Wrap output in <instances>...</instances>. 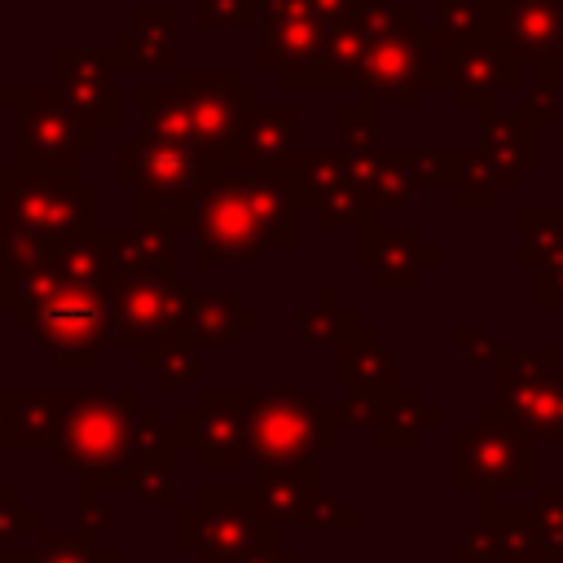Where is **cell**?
Instances as JSON below:
<instances>
[{
    "mask_svg": "<svg viewBox=\"0 0 563 563\" xmlns=\"http://www.w3.org/2000/svg\"><path fill=\"white\" fill-rule=\"evenodd\" d=\"M18 325L31 330L62 369H92L114 325V286L62 282L40 299L18 303Z\"/></svg>",
    "mask_w": 563,
    "mask_h": 563,
    "instance_id": "5",
    "label": "cell"
},
{
    "mask_svg": "<svg viewBox=\"0 0 563 563\" xmlns=\"http://www.w3.org/2000/svg\"><path fill=\"white\" fill-rule=\"evenodd\" d=\"M176 88L189 101V114H194L202 154L220 172H229L242 132L251 128V119L264 106L260 101V88L255 84H242L238 66H180L176 70Z\"/></svg>",
    "mask_w": 563,
    "mask_h": 563,
    "instance_id": "7",
    "label": "cell"
},
{
    "mask_svg": "<svg viewBox=\"0 0 563 563\" xmlns=\"http://www.w3.org/2000/svg\"><path fill=\"white\" fill-rule=\"evenodd\" d=\"M141 409L136 387H75L62 431H57V466L75 475H110L128 466L132 418Z\"/></svg>",
    "mask_w": 563,
    "mask_h": 563,
    "instance_id": "6",
    "label": "cell"
},
{
    "mask_svg": "<svg viewBox=\"0 0 563 563\" xmlns=\"http://www.w3.org/2000/svg\"><path fill=\"white\" fill-rule=\"evenodd\" d=\"M180 440L194 449L202 471L251 466L246 449V387H202L194 405L176 413Z\"/></svg>",
    "mask_w": 563,
    "mask_h": 563,
    "instance_id": "12",
    "label": "cell"
},
{
    "mask_svg": "<svg viewBox=\"0 0 563 563\" xmlns=\"http://www.w3.org/2000/svg\"><path fill=\"white\" fill-rule=\"evenodd\" d=\"M0 264H13L44 242L101 229V198L97 189L79 185V172H26L9 163L0 167Z\"/></svg>",
    "mask_w": 563,
    "mask_h": 563,
    "instance_id": "1",
    "label": "cell"
},
{
    "mask_svg": "<svg viewBox=\"0 0 563 563\" xmlns=\"http://www.w3.org/2000/svg\"><path fill=\"white\" fill-rule=\"evenodd\" d=\"M136 110H141V128L198 145V128H194V114H189V101H185L180 88L141 84V88H136Z\"/></svg>",
    "mask_w": 563,
    "mask_h": 563,
    "instance_id": "22",
    "label": "cell"
},
{
    "mask_svg": "<svg viewBox=\"0 0 563 563\" xmlns=\"http://www.w3.org/2000/svg\"><path fill=\"white\" fill-rule=\"evenodd\" d=\"M260 31L264 40H260L255 66L299 88L330 84V22L308 0H264Z\"/></svg>",
    "mask_w": 563,
    "mask_h": 563,
    "instance_id": "10",
    "label": "cell"
},
{
    "mask_svg": "<svg viewBox=\"0 0 563 563\" xmlns=\"http://www.w3.org/2000/svg\"><path fill=\"white\" fill-rule=\"evenodd\" d=\"M110 523H114V515L106 506V488L92 484V479H84V475H75V528L84 537H97L101 541Z\"/></svg>",
    "mask_w": 563,
    "mask_h": 563,
    "instance_id": "29",
    "label": "cell"
},
{
    "mask_svg": "<svg viewBox=\"0 0 563 563\" xmlns=\"http://www.w3.org/2000/svg\"><path fill=\"white\" fill-rule=\"evenodd\" d=\"M339 435V413L321 405L312 391L246 387V449L255 475H286V479H317V453L330 449Z\"/></svg>",
    "mask_w": 563,
    "mask_h": 563,
    "instance_id": "2",
    "label": "cell"
},
{
    "mask_svg": "<svg viewBox=\"0 0 563 563\" xmlns=\"http://www.w3.org/2000/svg\"><path fill=\"white\" fill-rule=\"evenodd\" d=\"M352 321H356V312H347V308L334 299L330 286L317 295L312 308H299V312H295V330H299V343H303V347L352 339Z\"/></svg>",
    "mask_w": 563,
    "mask_h": 563,
    "instance_id": "24",
    "label": "cell"
},
{
    "mask_svg": "<svg viewBox=\"0 0 563 563\" xmlns=\"http://www.w3.org/2000/svg\"><path fill=\"white\" fill-rule=\"evenodd\" d=\"M299 110L295 106H273L251 119V128L242 132L238 150H233V167L238 172H260V167H286V158L299 150Z\"/></svg>",
    "mask_w": 563,
    "mask_h": 563,
    "instance_id": "20",
    "label": "cell"
},
{
    "mask_svg": "<svg viewBox=\"0 0 563 563\" xmlns=\"http://www.w3.org/2000/svg\"><path fill=\"white\" fill-rule=\"evenodd\" d=\"M22 550H26V563H119L114 545H101L97 537H84L79 528L75 532L35 528L31 545H22Z\"/></svg>",
    "mask_w": 563,
    "mask_h": 563,
    "instance_id": "23",
    "label": "cell"
},
{
    "mask_svg": "<svg viewBox=\"0 0 563 563\" xmlns=\"http://www.w3.org/2000/svg\"><path fill=\"white\" fill-rule=\"evenodd\" d=\"M216 176L220 167L202 154V145L150 128H141V136L114 154V185L136 194V211H154L176 229L198 224L202 194L211 189Z\"/></svg>",
    "mask_w": 563,
    "mask_h": 563,
    "instance_id": "3",
    "label": "cell"
},
{
    "mask_svg": "<svg viewBox=\"0 0 563 563\" xmlns=\"http://www.w3.org/2000/svg\"><path fill=\"white\" fill-rule=\"evenodd\" d=\"M383 378H391V356L378 352V343L369 334L343 339V347H339V383L347 391H361V387H378Z\"/></svg>",
    "mask_w": 563,
    "mask_h": 563,
    "instance_id": "25",
    "label": "cell"
},
{
    "mask_svg": "<svg viewBox=\"0 0 563 563\" xmlns=\"http://www.w3.org/2000/svg\"><path fill=\"white\" fill-rule=\"evenodd\" d=\"M9 409H13V387L0 383V449H9Z\"/></svg>",
    "mask_w": 563,
    "mask_h": 563,
    "instance_id": "31",
    "label": "cell"
},
{
    "mask_svg": "<svg viewBox=\"0 0 563 563\" xmlns=\"http://www.w3.org/2000/svg\"><path fill=\"white\" fill-rule=\"evenodd\" d=\"M70 391L75 387H13L9 449H48V444H57Z\"/></svg>",
    "mask_w": 563,
    "mask_h": 563,
    "instance_id": "19",
    "label": "cell"
},
{
    "mask_svg": "<svg viewBox=\"0 0 563 563\" xmlns=\"http://www.w3.org/2000/svg\"><path fill=\"white\" fill-rule=\"evenodd\" d=\"M9 110L18 123V167L26 172H79V154L101 141L66 106L62 88H9Z\"/></svg>",
    "mask_w": 563,
    "mask_h": 563,
    "instance_id": "8",
    "label": "cell"
},
{
    "mask_svg": "<svg viewBox=\"0 0 563 563\" xmlns=\"http://www.w3.org/2000/svg\"><path fill=\"white\" fill-rule=\"evenodd\" d=\"M202 31H246L264 22V0H198Z\"/></svg>",
    "mask_w": 563,
    "mask_h": 563,
    "instance_id": "27",
    "label": "cell"
},
{
    "mask_svg": "<svg viewBox=\"0 0 563 563\" xmlns=\"http://www.w3.org/2000/svg\"><path fill=\"white\" fill-rule=\"evenodd\" d=\"M0 207H4V194H0Z\"/></svg>",
    "mask_w": 563,
    "mask_h": 563,
    "instance_id": "34",
    "label": "cell"
},
{
    "mask_svg": "<svg viewBox=\"0 0 563 563\" xmlns=\"http://www.w3.org/2000/svg\"><path fill=\"white\" fill-rule=\"evenodd\" d=\"M0 110H9V88L0 84Z\"/></svg>",
    "mask_w": 563,
    "mask_h": 563,
    "instance_id": "33",
    "label": "cell"
},
{
    "mask_svg": "<svg viewBox=\"0 0 563 563\" xmlns=\"http://www.w3.org/2000/svg\"><path fill=\"white\" fill-rule=\"evenodd\" d=\"M0 563H26V550L13 545V550H0Z\"/></svg>",
    "mask_w": 563,
    "mask_h": 563,
    "instance_id": "32",
    "label": "cell"
},
{
    "mask_svg": "<svg viewBox=\"0 0 563 563\" xmlns=\"http://www.w3.org/2000/svg\"><path fill=\"white\" fill-rule=\"evenodd\" d=\"M84 479H92V484H101V488H128V493H136V497L150 501V506H167V510L180 506V493H176V457H145V462H136L132 471L84 475Z\"/></svg>",
    "mask_w": 563,
    "mask_h": 563,
    "instance_id": "21",
    "label": "cell"
},
{
    "mask_svg": "<svg viewBox=\"0 0 563 563\" xmlns=\"http://www.w3.org/2000/svg\"><path fill=\"white\" fill-rule=\"evenodd\" d=\"M260 501L273 510V519L295 523V528H347L356 515L334 501L330 493L317 488V479H286V475H260L255 479Z\"/></svg>",
    "mask_w": 563,
    "mask_h": 563,
    "instance_id": "17",
    "label": "cell"
},
{
    "mask_svg": "<svg viewBox=\"0 0 563 563\" xmlns=\"http://www.w3.org/2000/svg\"><path fill=\"white\" fill-rule=\"evenodd\" d=\"M255 325H260V308H251L233 286H211V290H194L185 339L194 347H224Z\"/></svg>",
    "mask_w": 563,
    "mask_h": 563,
    "instance_id": "18",
    "label": "cell"
},
{
    "mask_svg": "<svg viewBox=\"0 0 563 563\" xmlns=\"http://www.w3.org/2000/svg\"><path fill=\"white\" fill-rule=\"evenodd\" d=\"M198 246H194V264L198 268H220V264H251L260 260L264 246H273L268 224L251 198L246 172L229 167L211 180V189L202 194L198 207Z\"/></svg>",
    "mask_w": 563,
    "mask_h": 563,
    "instance_id": "9",
    "label": "cell"
},
{
    "mask_svg": "<svg viewBox=\"0 0 563 563\" xmlns=\"http://www.w3.org/2000/svg\"><path fill=\"white\" fill-rule=\"evenodd\" d=\"M176 224L154 216V211H136V224H110L106 229V246H110V268H114V286L128 277H167L176 273Z\"/></svg>",
    "mask_w": 563,
    "mask_h": 563,
    "instance_id": "14",
    "label": "cell"
},
{
    "mask_svg": "<svg viewBox=\"0 0 563 563\" xmlns=\"http://www.w3.org/2000/svg\"><path fill=\"white\" fill-rule=\"evenodd\" d=\"M238 563H299V550L295 545H268V550H255Z\"/></svg>",
    "mask_w": 563,
    "mask_h": 563,
    "instance_id": "30",
    "label": "cell"
},
{
    "mask_svg": "<svg viewBox=\"0 0 563 563\" xmlns=\"http://www.w3.org/2000/svg\"><path fill=\"white\" fill-rule=\"evenodd\" d=\"M114 70L119 66L110 62V48H88V44L57 48V88L84 128H97V132L119 128Z\"/></svg>",
    "mask_w": 563,
    "mask_h": 563,
    "instance_id": "13",
    "label": "cell"
},
{
    "mask_svg": "<svg viewBox=\"0 0 563 563\" xmlns=\"http://www.w3.org/2000/svg\"><path fill=\"white\" fill-rule=\"evenodd\" d=\"M35 528H44L40 506L22 501L18 484H0V550H13V545H18L26 532H35Z\"/></svg>",
    "mask_w": 563,
    "mask_h": 563,
    "instance_id": "28",
    "label": "cell"
},
{
    "mask_svg": "<svg viewBox=\"0 0 563 563\" xmlns=\"http://www.w3.org/2000/svg\"><path fill=\"white\" fill-rule=\"evenodd\" d=\"M176 541L194 563H238L255 550L277 545V519L251 488L202 484L189 506H176Z\"/></svg>",
    "mask_w": 563,
    "mask_h": 563,
    "instance_id": "4",
    "label": "cell"
},
{
    "mask_svg": "<svg viewBox=\"0 0 563 563\" xmlns=\"http://www.w3.org/2000/svg\"><path fill=\"white\" fill-rule=\"evenodd\" d=\"M110 62L123 70H180V13L172 4H145L119 26L110 44Z\"/></svg>",
    "mask_w": 563,
    "mask_h": 563,
    "instance_id": "16",
    "label": "cell"
},
{
    "mask_svg": "<svg viewBox=\"0 0 563 563\" xmlns=\"http://www.w3.org/2000/svg\"><path fill=\"white\" fill-rule=\"evenodd\" d=\"M145 369H154V383L163 387V391H172V387H185V383H194V374H198V347L194 343H145V347H136L132 352Z\"/></svg>",
    "mask_w": 563,
    "mask_h": 563,
    "instance_id": "26",
    "label": "cell"
},
{
    "mask_svg": "<svg viewBox=\"0 0 563 563\" xmlns=\"http://www.w3.org/2000/svg\"><path fill=\"white\" fill-rule=\"evenodd\" d=\"M286 167L295 172V189H299V207H312L325 224H343V220H361V194L343 167V154L330 150H295L286 158Z\"/></svg>",
    "mask_w": 563,
    "mask_h": 563,
    "instance_id": "15",
    "label": "cell"
},
{
    "mask_svg": "<svg viewBox=\"0 0 563 563\" xmlns=\"http://www.w3.org/2000/svg\"><path fill=\"white\" fill-rule=\"evenodd\" d=\"M194 290L180 286L176 273L167 277H128L114 286V325L110 347L136 352L145 343H180L189 321ZM189 343V339H185Z\"/></svg>",
    "mask_w": 563,
    "mask_h": 563,
    "instance_id": "11",
    "label": "cell"
}]
</instances>
